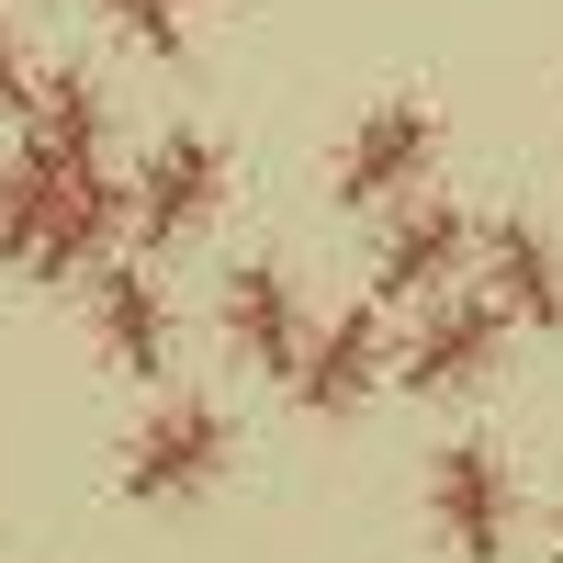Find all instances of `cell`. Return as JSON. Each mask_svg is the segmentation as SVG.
<instances>
[{"label":"cell","instance_id":"cell-4","mask_svg":"<svg viewBox=\"0 0 563 563\" xmlns=\"http://www.w3.org/2000/svg\"><path fill=\"white\" fill-rule=\"evenodd\" d=\"M214 192H225V147H214V135H169V147L147 158V180H135V225H147V249L192 238V225L214 214Z\"/></svg>","mask_w":563,"mask_h":563},{"label":"cell","instance_id":"cell-11","mask_svg":"<svg viewBox=\"0 0 563 563\" xmlns=\"http://www.w3.org/2000/svg\"><path fill=\"white\" fill-rule=\"evenodd\" d=\"M90 316H102V339H113V361L124 372H169V305H158V282L147 271H102L90 282Z\"/></svg>","mask_w":563,"mask_h":563},{"label":"cell","instance_id":"cell-9","mask_svg":"<svg viewBox=\"0 0 563 563\" xmlns=\"http://www.w3.org/2000/svg\"><path fill=\"white\" fill-rule=\"evenodd\" d=\"M462 260H474V214H462V203H417L395 225V249H384V294L395 305H429Z\"/></svg>","mask_w":563,"mask_h":563},{"label":"cell","instance_id":"cell-12","mask_svg":"<svg viewBox=\"0 0 563 563\" xmlns=\"http://www.w3.org/2000/svg\"><path fill=\"white\" fill-rule=\"evenodd\" d=\"M23 147L45 169H102V90L90 79H45L23 102Z\"/></svg>","mask_w":563,"mask_h":563},{"label":"cell","instance_id":"cell-1","mask_svg":"<svg viewBox=\"0 0 563 563\" xmlns=\"http://www.w3.org/2000/svg\"><path fill=\"white\" fill-rule=\"evenodd\" d=\"M429 507H440V541L462 563H507V530H519V496H507V462L485 440H451L429 462Z\"/></svg>","mask_w":563,"mask_h":563},{"label":"cell","instance_id":"cell-8","mask_svg":"<svg viewBox=\"0 0 563 563\" xmlns=\"http://www.w3.org/2000/svg\"><path fill=\"white\" fill-rule=\"evenodd\" d=\"M406 384L417 395H474V384H496V305H440L429 327H417V350H406Z\"/></svg>","mask_w":563,"mask_h":563},{"label":"cell","instance_id":"cell-14","mask_svg":"<svg viewBox=\"0 0 563 563\" xmlns=\"http://www.w3.org/2000/svg\"><path fill=\"white\" fill-rule=\"evenodd\" d=\"M34 102V79H23V57H12V34H0V113H23Z\"/></svg>","mask_w":563,"mask_h":563},{"label":"cell","instance_id":"cell-13","mask_svg":"<svg viewBox=\"0 0 563 563\" xmlns=\"http://www.w3.org/2000/svg\"><path fill=\"white\" fill-rule=\"evenodd\" d=\"M113 23L147 45V57H180V0H113Z\"/></svg>","mask_w":563,"mask_h":563},{"label":"cell","instance_id":"cell-6","mask_svg":"<svg viewBox=\"0 0 563 563\" xmlns=\"http://www.w3.org/2000/svg\"><path fill=\"white\" fill-rule=\"evenodd\" d=\"M225 339H238L249 372H294V361H305V294H294L271 260H249L238 282H225Z\"/></svg>","mask_w":563,"mask_h":563},{"label":"cell","instance_id":"cell-2","mask_svg":"<svg viewBox=\"0 0 563 563\" xmlns=\"http://www.w3.org/2000/svg\"><path fill=\"white\" fill-rule=\"evenodd\" d=\"M429 158H440L429 102H384V113H361V135L339 147V203H350V214H361V203H395V192H417V180H429Z\"/></svg>","mask_w":563,"mask_h":563},{"label":"cell","instance_id":"cell-7","mask_svg":"<svg viewBox=\"0 0 563 563\" xmlns=\"http://www.w3.org/2000/svg\"><path fill=\"white\" fill-rule=\"evenodd\" d=\"M485 271H496V316H519V327H563V260L530 214H496L485 225Z\"/></svg>","mask_w":563,"mask_h":563},{"label":"cell","instance_id":"cell-10","mask_svg":"<svg viewBox=\"0 0 563 563\" xmlns=\"http://www.w3.org/2000/svg\"><path fill=\"white\" fill-rule=\"evenodd\" d=\"M23 158H34V147H23ZM113 225H124V192H113V180H102V169H57V203H45V238H34L23 271H90V249H102Z\"/></svg>","mask_w":563,"mask_h":563},{"label":"cell","instance_id":"cell-3","mask_svg":"<svg viewBox=\"0 0 563 563\" xmlns=\"http://www.w3.org/2000/svg\"><path fill=\"white\" fill-rule=\"evenodd\" d=\"M214 474H225V417L214 406H158L147 429H135V451H124V496H147V507L203 496Z\"/></svg>","mask_w":563,"mask_h":563},{"label":"cell","instance_id":"cell-15","mask_svg":"<svg viewBox=\"0 0 563 563\" xmlns=\"http://www.w3.org/2000/svg\"><path fill=\"white\" fill-rule=\"evenodd\" d=\"M552 563H563V541H552Z\"/></svg>","mask_w":563,"mask_h":563},{"label":"cell","instance_id":"cell-5","mask_svg":"<svg viewBox=\"0 0 563 563\" xmlns=\"http://www.w3.org/2000/svg\"><path fill=\"white\" fill-rule=\"evenodd\" d=\"M372 384H384V316L372 305H350L327 339H305V361H294V395L316 406V417H350Z\"/></svg>","mask_w":563,"mask_h":563}]
</instances>
